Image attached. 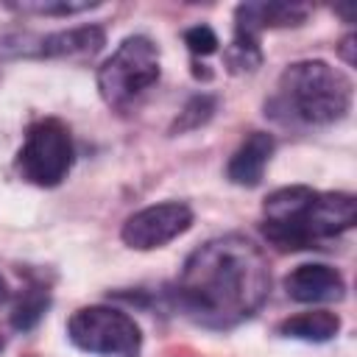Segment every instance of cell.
<instances>
[{"mask_svg": "<svg viewBox=\"0 0 357 357\" xmlns=\"http://www.w3.org/2000/svg\"><path fill=\"white\" fill-rule=\"evenodd\" d=\"M271 293L265 251L245 234H223L198 245L176 279V307L201 326L231 329L248 321Z\"/></svg>", "mask_w": 357, "mask_h": 357, "instance_id": "1", "label": "cell"}, {"mask_svg": "<svg viewBox=\"0 0 357 357\" xmlns=\"http://www.w3.org/2000/svg\"><path fill=\"white\" fill-rule=\"evenodd\" d=\"M357 223V201L351 192H318L293 184L271 192L262 204V237L279 251L324 248Z\"/></svg>", "mask_w": 357, "mask_h": 357, "instance_id": "2", "label": "cell"}, {"mask_svg": "<svg viewBox=\"0 0 357 357\" xmlns=\"http://www.w3.org/2000/svg\"><path fill=\"white\" fill-rule=\"evenodd\" d=\"M351 78L321 61L304 59L282 70L276 92L265 100V114L282 126H332L351 109Z\"/></svg>", "mask_w": 357, "mask_h": 357, "instance_id": "3", "label": "cell"}, {"mask_svg": "<svg viewBox=\"0 0 357 357\" xmlns=\"http://www.w3.org/2000/svg\"><path fill=\"white\" fill-rule=\"evenodd\" d=\"M159 47L153 39L134 33L126 36L117 50L98 70V92L109 109L126 112L159 81Z\"/></svg>", "mask_w": 357, "mask_h": 357, "instance_id": "4", "label": "cell"}, {"mask_svg": "<svg viewBox=\"0 0 357 357\" xmlns=\"http://www.w3.org/2000/svg\"><path fill=\"white\" fill-rule=\"evenodd\" d=\"M73 162L75 148L70 128L56 117H45L28 128L14 167L33 187H59L73 170Z\"/></svg>", "mask_w": 357, "mask_h": 357, "instance_id": "5", "label": "cell"}, {"mask_svg": "<svg viewBox=\"0 0 357 357\" xmlns=\"http://www.w3.org/2000/svg\"><path fill=\"white\" fill-rule=\"evenodd\" d=\"M67 335L78 349L100 357H137L142 349L137 321L128 312L106 304L75 310L67 321Z\"/></svg>", "mask_w": 357, "mask_h": 357, "instance_id": "6", "label": "cell"}, {"mask_svg": "<svg viewBox=\"0 0 357 357\" xmlns=\"http://www.w3.org/2000/svg\"><path fill=\"white\" fill-rule=\"evenodd\" d=\"M190 226H192V209L184 201H165V204H153L134 212L123 223L120 237L128 248L153 251L181 237Z\"/></svg>", "mask_w": 357, "mask_h": 357, "instance_id": "7", "label": "cell"}, {"mask_svg": "<svg viewBox=\"0 0 357 357\" xmlns=\"http://www.w3.org/2000/svg\"><path fill=\"white\" fill-rule=\"evenodd\" d=\"M284 290L290 298L301 304L318 301H340L346 293V282L337 268L324 262H304L284 276Z\"/></svg>", "mask_w": 357, "mask_h": 357, "instance_id": "8", "label": "cell"}, {"mask_svg": "<svg viewBox=\"0 0 357 357\" xmlns=\"http://www.w3.org/2000/svg\"><path fill=\"white\" fill-rule=\"evenodd\" d=\"M310 8L301 3H240L234 8V31L257 36L268 28H296L307 20Z\"/></svg>", "mask_w": 357, "mask_h": 357, "instance_id": "9", "label": "cell"}, {"mask_svg": "<svg viewBox=\"0 0 357 357\" xmlns=\"http://www.w3.org/2000/svg\"><path fill=\"white\" fill-rule=\"evenodd\" d=\"M106 45V31L100 25H81L70 31L47 33L36 42L28 56L36 59H92Z\"/></svg>", "mask_w": 357, "mask_h": 357, "instance_id": "10", "label": "cell"}, {"mask_svg": "<svg viewBox=\"0 0 357 357\" xmlns=\"http://www.w3.org/2000/svg\"><path fill=\"white\" fill-rule=\"evenodd\" d=\"M273 148H276V142L268 131H251L226 165L229 181L237 187H257L265 176V167L273 156Z\"/></svg>", "mask_w": 357, "mask_h": 357, "instance_id": "11", "label": "cell"}, {"mask_svg": "<svg viewBox=\"0 0 357 357\" xmlns=\"http://www.w3.org/2000/svg\"><path fill=\"white\" fill-rule=\"evenodd\" d=\"M337 332H340V318L329 310L298 312L279 324V335L293 337V340H307V343H326Z\"/></svg>", "mask_w": 357, "mask_h": 357, "instance_id": "12", "label": "cell"}, {"mask_svg": "<svg viewBox=\"0 0 357 357\" xmlns=\"http://www.w3.org/2000/svg\"><path fill=\"white\" fill-rule=\"evenodd\" d=\"M223 61H226L229 73H254V70L262 64L259 39L234 31V39H231V45H229L226 53H223Z\"/></svg>", "mask_w": 357, "mask_h": 357, "instance_id": "13", "label": "cell"}, {"mask_svg": "<svg viewBox=\"0 0 357 357\" xmlns=\"http://www.w3.org/2000/svg\"><path fill=\"white\" fill-rule=\"evenodd\" d=\"M47 304H50L47 290L31 287V290L17 301V307H14V312H11V326H14V329H22V332H25V329H33V326L39 324V318L45 315Z\"/></svg>", "mask_w": 357, "mask_h": 357, "instance_id": "14", "label": "cell"}, {"mask_svg": "<svg viewBox=\"0 0 357 357\" xmlns=\"http://www.w3.org/2000/svg\"><path fill=\"white\" fill-rule=\"evenodd\" d=\"M215 112V98L212 95H195L187 100V106L178 112L176 123L170 126V134H184V131H192L198 126H204Z\"/></svg>", "mask_w": 357, "mask_h": 357, "instance_id": "15", "label": "cell"}, {"mask_svg": "<svg viewBox=\"0 0 357 357\" xmlns=\"http://www.w3.org/2000/svg\"><path fill=\"white\" fill-rule=\"evenodd\" d=\"M98 3H70V0H45V3H11V8L17 11H31V14H59V17H67V14H81L86 8H95Z\"/></svg>", "mask_w": 357, "mask_h": 357, "instance_id": "16", "label": "cell"}, {"mask_svg": "<svg viewBox=\"0 0 357 357\" xmlns=\"http://www.w3.org/2000/svg\"><path fill=\"white\" fill-rule=\"evenodd\" d=\"M184 45L190 47L192 56H212L220 42L209 25H192L184 31Z\"/></svg>", "mask_w": 357, "mask_h": 357, "instance_id": "17", "label": "cell"}, {"mask_svg": "<svg viewBox=\"0 0 357 357\" xmlns=\"http://www.w3.org/2000/svg\"><path fill=\"white\" fill-rule=\"evenodd\" d=\"M351 47H354V36L349 33L343 42H340V53H343V59H346V64H354V53H351Z\"/></svg>", "mask_w": 357, "mask_h": 357, "instance_id": "18", "label": "cell"}, {"mask_svg": "<svg viewBox=\"0 0 357 357\" xmlns=\"http://www.w3.org/2000/svg\"><path fill=\"white\" fill-rule=\"evenodd\" d=\"M3 296H6V282L0 279V298H3Z\"/></svg>", "mask_w": 357, "mask_h": 357, "instance_id": "19", "label": "cell"}]
</instances>
